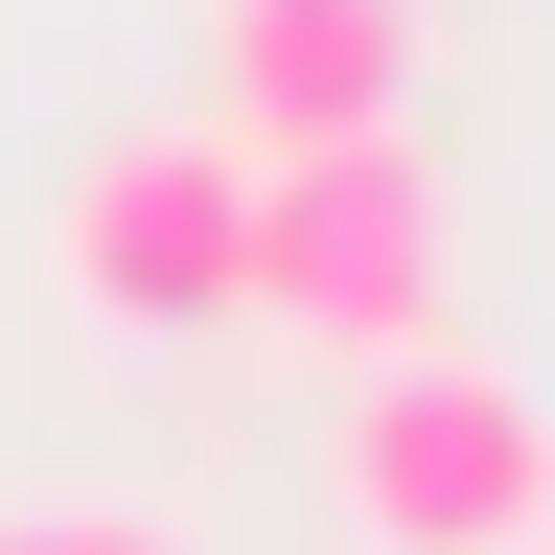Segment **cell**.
Masks as SVG:
<instances>
[{
  "label": "cell",
  "mask_w": 555,
  "mask_h": 555,
  "mask_svg": "<svg viewBox=\"0 0 555 555\" xmlns=\"http://www.w3.org/2000/svg\"><path fill=\"white\" fill-rule=\"evenodd\" d=\"M69 301L93 324H255V163L208 116L116 139V163L69 185Z\"/></svg>",
  "instance_id": "3"
},
{
  "label": "cell",
  "mask_w": 555,
  "mask_h": 555,
  "mask_svg": "<svg viewBox=\"0 0 555 555\" xmlns=\"http://www.w3.org/2000/svg\"><path fill=\"white\" fill-rule=\"evenodd\" d=\"M0 555H185L163 509H0Z\"/></svg>",
  "instance_id": "5"
},
{
  "label": "cell",
  "mask_w": 555,
  "mask_h": 555,
  "mask_svg": "<svg viewBox=\"0 0 555 555\" xmlns=\"http://www.w3.org/2000/svg\"><path fill=\"white\" fill-rule=\"evenodd\" d=\"M440 163L371 116V139H278L255 163V324L347 347V371H393V347H440Z\"/></svg>",
  "instance_id": "1"
},
{
  "label": "cell",
  "mask_w": 555,
  "mask_h": 555,
  "mask_svg": "<svg viewBox=\"0 0 555 555\" xmlns=\"http://www.w3.org/2000/svg\"><path fill=\"white\" fill-rule=\"evenodd\" d=\"M416 116V0H208V139L278 163V139H371Z\"/></svg>",
  "instance_id": "4"
},
{
  "label": "cell",
  "mask_w": 555,
  "mask_h": 555,
  "mask_svg": "<svg viewBox=\"0 0 555 555\" xmlns=\"http://www.w3.org/2000/svg\"><path fill=\"white\" fill-rule=\"evenodd\" d=\"M347 532L371 555H555V416L463 347H393L347 393Z\"/></svg>",
  "instance_id": "2"
}]
</instances>
